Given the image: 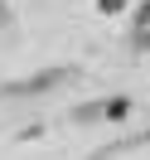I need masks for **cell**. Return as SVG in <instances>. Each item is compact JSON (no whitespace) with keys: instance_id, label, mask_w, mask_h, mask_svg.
Here are the masks:
<instances>
[{"instance_id":"cell-1","label":"cell","mask_w":150,"mask_h":160,"mask_svg":"<svg viewBox=\"0 0 150 160\" xmlns=\"http://www.w3.org/2000/svg\"><path fill=\"white\" fill-rule=\"evenodd\" d=\"M136 39H140V44H150V0L140 5V15H136Z\"/></svg>"},{"instance_id":"cell-2","label":"cell","mask_w":150,"mask_h":160,"mask_svg":"<svg viewBox=\"0 0 150 160\" xmlns=\"http://www.w3.org/2000/svg\"><path fill=\"white\" fill-rule=\"evenodd\" d=\"M126 5H131V0H97V10H102V15H121Z\"/></svg>"}]
</instances>
